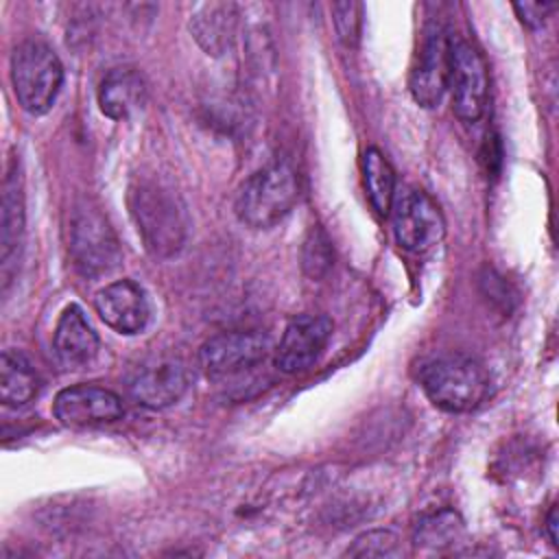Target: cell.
<instances>
[{
    "mask_svg": "<svg viewBox=\"0 0 559 559\" xmlns=\"http://www.w3.org/2000/svg\"><path fill=\"white\" fill-rule=\"evenodd\" d=\"M448 87L452 92V109L463 122H478L487 109L489 74L478 48L463 39H450Z\"/></svg>",
    "mask_w": 559,
    "mask_h": 559,
    "instance_id": "cell-7",
    "label": "cell"
},
{
    "mask_svg": "<svg viewBox=\"0 0 559 559\" xmlns=\"http://www.w3.org/2000/svg\"><path fill=\"white\" fill-rule=\"evenodd\" d=\"M144 100L146 83L133 68H114L98 85V107L111 120H127Z\"/></svg>",
    "mask_w": 559,
    "mask_h": 559,
    "instance_id": "cell-15",
    "label": "cell"
},
{
    "mask_svg": "<svg viewBox=\"0 0 559 559\" xmlns=\"http://www.w3.org/2000/svg\"><path fill=\"white\" fill-rule=\"evenodd\" d=\"M419 382L428 400L445 413H469L478 408L491 389L487 369L465 354H445L426 362Z\"/></svg>",
    "mask_w": 559,
    "mask_h": 559,
    "instance_id": "cell-2",
    "label": "cell"
},
{
    "mask_svg": "<svg viewBox=\"0 0 559 559\" xmlns=\"http://www.w3.org/2000/svg\"><path fill=\"white\" fill-rule=\"evenodd\" d=\"M520 22L528 28H542L548 13L555 9V2H515L513 4Z\"/></svg>",
    "mask_w": 559,
    "mask_h": 559,
    "instance_id": "cell-24",
    "label": "cell"
},
{
    "mask_svg": "<svg viewBox=\"0 0 559 559\" xmlns=\"http://www.w3.org/2000/svg\"><path fill=\"white\" fill-rule=\"evenodd\" d=\"M362 183L371 207L380 216H389L391 201L395 197V173L384 153L376 146H369L362 153Z\"/></svg>",
    "mask_w": 559,
    "mask_h": 559,
    "instance_id": "cell-19",
    "label": "cell"
},
{
    "mask_svg": "<svg viewBox=\"0 0 559 559\" xmlns=\"http://www.w3.org/2000/svg\"><path fill=\"white\" fill-rule=\"evenodd\" d=\"M55 417L70 428L105 426L124 415L120 395L96 384H74L57 393L52 402Z\"/></svg>",
    "mask_w": 559,
    "mask_h": 559,
    "instance_id": "cell-11",
    "label": "cell"
},
{
    "mask_svg": "<svg viewBox=\"0 0 559 559\" xmlns=\"http://www.w3.org/2000/svg\"><path fill=\"white\" fill-rule=\"evenodd\" d=\"M299 199V177L288 162H273L255 170L236 194V216L253 229L277 225Z\"/></svg>",
    "mask_w": 559,
    "mask_h": 559,
    "instance_id": "cell-3",
    "label": "cell"
},
{
    "mask_svg": "<svg viewBox=\"0 0 559 559\" xmlns=\"http://www.w3.org/2000/svg\"><path fill=\"white\" fill-rule=\"evenodd\" d=\"M11 81L20 107L31 116H41L59 96L63 66L48 44L24 39L11 55Z\"/></svg>",
    "mask_w": 559,
    "mask_h": 559,
    "instance_id": "cell-4",
    "label": "cell"
},
{
    "mask_svg": "<svg viewBox=\"0 0 559 559\" xmlns=\"http://www.w3.org/2000/svg\"><path fill=\"white\" fill-rule=\"evenodd\" d=\"M52 347L59 365L66 369H81L98 354V336L79 306L70 304L63 308L55 328Z\"/></svg>",
    "mask_w": 559,
    "mask_h": 559,
    "instance_id": "cell-14",
    "label": "cell"
},
{
    "mask_svg": "<svg viewBox=\"0 0 559 559\" xmlns=\"http://www.w3.org/2000/svg\"><path fill=\"white\" fill-rule=\"evenodd\" d=\"M334 264V251L328 234L312 225L301 245V269L310 280H321Z\"/></svg>",
    "mask_w": 559,
    "mask_h": 559,
    "instance_id": "cell-21",
    "label": "cell"
},
{
    "mask_svg": "<svg viewBox=\"0 0 559 559\" xmlns=\"http://www.w3.org/2000/svg\"><path fill=\"white\" fill-rule=\"evenodd\" d=\"M332 20L338 39L347 46L354 48L360 37V24H362V7L356 2H334L332 4Z\"/></svg>",
    "mask_w": 559,
    "mask_h": 559,
    "instance_id": "cell-23",
    "label": "cell"
},
{
    "mask_svg": "<svg viewBox=\"0 0 559 559\" xmlns=\"http://www.w3.org/2000/svg\"><path fill=\"white\" fill-rule=\"evenodd\" d=\"M465 535L463 520L452 509H439L417 520L413 528V544L421 550H443Z\"/></svg>",
    "mask_w": 559,
    "mask_h": 559,
    "instance_id": "cell-20",
    "label": "cell"
},
{
    "mask_svg": "<svg viewBox=\"0 0 559 559\" xmlns=\"http://www.w3.org/2000/svg\"><path fill=\"white\" fill-rule=\"evenodd\" d=\"M334 323L325 314H299L295 317L277 345L275 367L284 373H301L312 367L323 354Z\"/></svg>",
    "mask_w": 559,
    "mask_h": 559,
    "instance_id": "cell-12",
    "label": "cell"
},
{
    "mask_svg": "<svg viewBox=\"0 0 559 559\" xmlns=\"http://www.w3.org/2000/svg\"><path fill=\"white\" fill-rule=\"evenodd\" d=\"M94 308L103 323L118 334H138L151 319L148 297L133 280H118L100 288Z\"/></svg>",
    "mask_w": 559,
    "mask_h": 559,
    "instance_id": "cell-13",
    "label": "cell"
},
{
    "mask_svg": "<svg viewBox=\"0 0 559 559\" xmlns=\"http://www.w3.org/2000/svg\"><path fill=\"white\" fill-rule=\"evenodd\" d=\"M389 218L397 245L411 253L432 249L445 231V223L435 199L411 186L395 190Z\"/></svg>",
    "mask_w": 559,
    "mask_h": 559,
    "instance_id": "cell-6",
    "label": "cell"
},
{
    "mask_svg": "<svg viewBox=\"0 0 559 559\" xmlns=\"http://www.w3.org/2000/svg\"><path fill=\"white\" fill-rule=\"evenodd\" d=\"M450 72V37L439 22H430L411 70L408 90L417 105L432 109L441 103L448 90Z\"/></svg>",
    "mask_w": 559,
    "mask_h": 559,
    "instance_id": "cell-10",
    "label": "cell"
},
{
    "mask_svg": "<svg viewBox=\"0 0 559 559\" xmlns=\"http://www.w3.org/2000/svg\"><path fill=\"white\" fill-rule=\"evenodd\" d=\"M546 531H548V539L552 546H559L557 542V507H550L548 518H546Z\"/></svg>",
    "mask_w": 559,
    "mask_h": 559,
    "instance_id": "cell-25",
    "label": "cell"
},
{
    "mask_svg": "<svg viewBox=\"0 0 559 559\" xmlns=\"http://www.w3.org/2000/svg\"><path fill=\"white\" fill-rule=\"evenodd\" d=\"M190 33L207 55H223L236 35V7L229 2L201 4L190 15Z\"/></svg>",
    "mask_w": 559,
    "mask_h": 559,
    "instance_id": "cell-16",
    "label": "cell"
},
{
    "mask_svg": "<svg viewBox=\"0 0 559 559\" xmlns=\"http://www.w3.org/2000/svg\"><path fill=\"white\" fill-rule=\"evenodd\" d=\"M190 384V373L179 356L162 354L146 358L129 380L131 397L151 411L177 404Z\"/></svg>",
    "mask_w": 559,
    "mask_h": 559,
    "instance_id": "cell-9",
    "label": "cell"
},
{
    "mask_svg": "<svg viewBox=\"0 0 559 559\" xmlns=\"http://www.w3.org/2000/svg\"><path fill=\"white\" fill-rule=\"evenodd\" d=\"M129 212L144 249L155 258H173L188 238V212L179 194L155 181L135 179L127 194Z\"/></svg>",
    "mask_w": 559,
    "mask_h": 559,
    "instance_id": "cell-1",
    "label": "cell"
},
{
    "mask_svg": "<svg viewBox=\"0 0 559 559\" xmlns=\"http://www.w3.org/2000/svg\"><path fill=\"white\" fill-rule=\"evenodd\" d=\"M41 380L31 360L17 349H4L0 356V400L9 408H22L39 393Z\"/></svg>",
    "mask_w": 559,
    "mask_h": 559,
    "instance_id": "cell-18",
    "label": "cell"
},
{
    "mask_svg": "<svg viewBox=\"0 0 559 559\" xmlns=\"http://www.w3.org/2000/svg\"><path fill=\"white\" fill-rule=\"evenodd\" d=\"M68 253L72 266L83 277L105 275L114 271L122 260L118 238L107 218L87 203H81L72 210Z\"/></svg>",
    "mask_w": 559,
    "mask_h": 559,
    "instance_id": "cell-5",
    "label": "cell"
},
{
    "mask_svg": "<svg viewBox=\"0 0 559 559\" xmlns=\"http://www.w3.org/2000/svg\"><path fill=\"white\" fill-rule=\"evenodd\" d=\"M269 336L258 330L221 332L199 347V367L210 380L245 373L269 354Z\"/></svg>",
    "mask_w": 559,
    "mask_h": 559,
    "instance_id": "cell-8",
    "label": "cell"
},
{
    "mask_svg": "<svg viewBox=\"0 0 559 559\" xmlns=\"http://www.w3.org/2000/svg\"><path fill=\"white\" fill-rule=\"evenodd\" d=\"M349 557H397L400 555V539L395 533L386 528H376L358 535L352 546L347 548Z\"/></svg>",
    "mask_w": 559,
    "mask_h": 559,
    "instance_id": "cell-22",
    "label": "cell"
},
{
    "mask_svg": "<svg viewBox=\"0 0 559 559\" xmlns=\"http://www.w3.org/2000/svg\"><path fill=\"white\" fill-rule=\"evenodd\" d=\"M24 234V194H22V177L17 162L11 164L9 175L4 179L2 192V221H0V262L4 277L9 275V266L20 251Z\"/></svg>",
    "mask_w": 559,
    "mask_h": 559,
    "instance_id": "cell-17",
    "label": "cell"
}]
</instances>
